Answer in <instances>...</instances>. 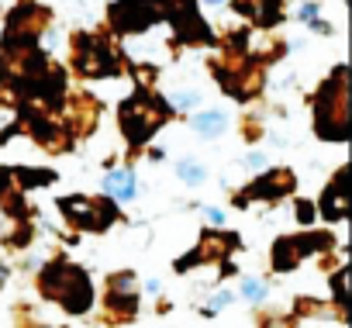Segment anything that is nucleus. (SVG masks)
Masks as SVG:
<instances>
[{
  "instance_id": "nucleus-1",
  "label": "nucleus",
  "mask_w": 352,
  "mask_h": 328,
  "mask_svg": "<svg viewBox=\"0 0 352 328\" xmlns=\"http://www.w3.org/2000/svg\"><path fill=\"white\" fill-rule=\"evenodd\" d=\"M42 287H45L49 297L63 300L73 314H76V311H87V304H90V283H87V276H83L80 270L66 266V263L52 266V270L45 273Z\"/></svg>"
},
{
  "instance_id": "nucleus-2",
  "label": "nucleus",
  "mask_w": 352,
  "mask_h": 328,
  "mask_svg": "<svg viewBox=\"0 0 352 328\" xmlns=\"http://www.w3.org/2000/svg\"><path fill=\"white\" fill-rule=\"evenodd\" d=\"M121 121H124V135H128V142L138 145V142H145V138L159 128L162 114H159V107H152L148 100H131V104H124Z\"/></svg>"
},
{
  "instance_id": "nucleus-3",
  "label": "nucleus",
  "mask_w": 352,
  "mask_h": 328,
  "mask_svg": "<svg viewBox=\"0 0 352 328\" xmlns=\"http://www.w3.org/2000/svg\"><path fill=\"white\" fill-rule=\"evenodd\" d=\"M155 18H159V0H121V4L114 8V25L121 32L145 28Z\"/></svg>"
},
{
  "instance_id": "nucleus-4",
  "label": "nucleus",
  "mask_w": 352,
  "mask_h": 328,
  "mask_svg": "<svg viewBox=\"0 0 352 328\" xmlns=\"http://www.w3.org/2000/svg\"><path fill=\"white\" fill-rule=\"evenodd\" d=\"M80 69L90 73V76H107V73H114V59H111L107 49H100V45H83V52H80Z\"/></svg>"
},
{
  "instance_id": "nucleus-5",
  "label": "nucleus",
  "mask_w": 352,
  "mask_h": 328,
  "mask_svg": "<svg viewBox=\"0 0 352 328\" xmlns=\"http://www.w3.org/2000/svg\"><path fill=\"white\" fill-rule=\"evenodd\" d=\"M63 211H66V218H69L73 225H83V228H97V225H100L97 208H94V201H87V197H66V201H63Z\"/></svg>"
},
{
  "instance_id": "nucleus-6",
  "label": "nucleus",
  "mask_w": 352,
  "mask_h": 328,
  "mask_svg": "<svg viewBox=\"0 0 352 328\" xmlns=\"http://www.w3.org/2000/svg\"><path fill=\"white\" fill-rule=\"evenodd\" d=\"M345 211H349V197H345L342 184H338V187H331V190H324V201H321V215H324L328 221H335V218H345Z\"/></svg>"
},
{
  "instance_id": "nucleus-7",
  "label": "nucleus",
  "mask_w": 352,
  "mask_h": 328,
  "mask_svg": "<svg viewBox=\"0 0 352 328\" xmlns=\"http://www.w3.org/2000/svg\"><path fill=\"white\" fill-rule=\"evenodd\" d=\"M104 190H107L111 197L128 201V197H135V177H131V173H111V177L104 180Z\"/></svg>"
},
{
  "instance_id": "nucleus-8",
  "label": "nucleus",
  "mask_w": 352,
  "mask_h": 328,
  "mask_svg": "<svg viewBox=\"0 0 352 328\" xmlns=\"http://www.w3.org/2000/svg\"><path fill=\"white\" fill-rule=\"evenodd\" d=\"M190 124H194V131H197V135H208V138H214V135H221V131H225V124H228V121H225V114H214V111H208V114H197Z\"/></svg>"
},
{
  "instance_id": "nucleus-9",
  "label": "nucleus",
  "mask_w": 352,
  "mask_h": 328,
  "mask_svg": "<svg viewBox=\"0 0 352 328\" xmlns=\"http://www.w3.org/2000/svg\"><path fill=\"white\" fill-rule=\"evenodd\" d=\"M287 190H290V173H287V170L270 173V180H263V184L256 187V194H263V197H276V194H287Z\"/></svg>"
},
{
  "instance_id": "nucleus-10",
  "label": "nucleus",
  "mask_w": 352,
  "mask_h": 328,
  "mask_svg": "<svg viewBox=\"0 0 352 328\" xmlns=\"http://www.w3.org/2000/svg\"><path fill=\"white\" fill-rule=\"evenodd\" d=\"M297 259H300V242H280L276 245V266L280 270H290Z\"/></svg>"
},
{
  "instance_id": "nucleus-11",
  "label": "nucleus",
  "mask_w": 352,
  "mask_h": 328,
  "mask_svg": "<svg viewBox=\"0 0 352 328\" xmlns=\"http://www.w3.org/2000/svg\"><path fill=\"white\" fill-rule=\"evenodd\" d=\"M135 280L128 276V273H121V276H114L111 280V300H121V297H135V287H131Z\"/></svg>"
},
{
  "instance_id": "nucleus-12",
  "label": "nucleus",
  "mask_w": 352,
  "mask_h": 328,
  "mask_svg": "<svg viewBox=\"0 0 352 328\" xmlns=\"http://www.w3.org/2000/svg\"><path fill=\"white\" fill-rule=\"evenodd\" d=\"M176 170H180V177H184L187 184H204V166H201V162H190V159H184Z\"/></svg>"
},
{
  "instance_id": "nucleus-13",
  "label": "nucleus",
  "mask_w": 352,
  "mask_h": 328,
  "mask_svg": "<svg viewBox=\"0 0 352 328\" xmlns=\"http://www.w3.org/2000/svg\"><path fill=\"white\" fill-rule=\"evenodd\" d=\"M242 294H245L249 300H263V297H266V287H263L259 280H245V287H242Z\"/></svg>"
},
{
  "instance_id": "nucleus-14",
  "label": "nucleus",
  "mask_w": 352,
  "mask_h": 328,
  "mask_svg": "<svg viewBox=\"0 0 352 328\" xmlns=\"http://www.w3.org/2000/svg\"><path fill=\"white\" fill-rule=\"evenodd\" d=\"M176 107H197V94H180V97H176Z\"/></svg>"
},
{
  "instance_id": "nucleus-15",
  "label": "nucleus",
  "mask_w": 352,
  "mask_h": 328,
  "mask_svg": "<svg viewBox=\"0 0 352 328\" xmlns=\"http://www.w3.org/2000/svg\"><path fill=\"white\" fill-rule=\"evenodd\" d=\"M297 14H300L304 21H314V18H318V4H304V8L297 11Z\"/></svg>"
},
{
  "instance_id": "nucleus-16",
  "label": "nucleus",
  "mask_w": 352,
  "mask_h": 328,
  "mask_svg": "<svg viewBox=\"0 0 352 328\" xmlns=\"http://www.w3.org/2000/svg\"><path fill=\"white\" fill-rule=\"evenodd\" d=\"M338 297H349V273H338Z\"/></svg>"
},
{
  "instance_id": "nucleus-17",
  "label": "nucleus",
  "mask_w": 352,
  "mask_h": 328,
  "mask_svg": "<svg viewBox=\"0 0 352 328\" xmlns=\"http://www.w3.org/2000/svg\"><path fill=\"white\" fill-rule=\"evenodd\" d=\"M297 218H300V221H311V218H314V211H311V208L300 201V204H297Z\"/></svg>"
},
{
  "instance_id": "nucleus-18",
  "label": "nucleus",
  "mask_w": 352,
  "mask_h": 328,
  "mask_svg": "<svg viewBox=\"0 0 352 328\" xmlns=\"http://www.w3.org/2000/svg\"><path fill=\"white\" fill-rule=\"evenodd\" d=\"M228 304H232V294H218L214 304H211V311H214V307H228Z\"/></svg>"
},
{
  "instance_id": "nucleus-19",
  "label": "nucleus",
  "mask_w": 352,
  "mask_h": 328,
  "mask_svg": "<svg viewBox=\"0 0 352 328\" xmlns=\"http://www.w3.org/2000/svg\"><path fill=\"white\" fill-rule=\"evenodd\" d=\"M263 162H266L263 152H252V155H249V166H263Z\"/></svg>"
},
{
  "instance_id": "nucleus-20",
  "label": "nucleus",
  "mask_w": 352,
  "mask_h": 328,
  "mask_svg": "<svg viewBox=\"0 0 352 328\" xmlns=\"http://www.w3.org/2000/svg\"><path fill=\"white\" fill-rule=\"evenodd\" d=\"M208 218H211V221H214V225H221V221H225V215H221V211H218V208H211V211H208Z\"/></svg>"
},
{
  "instance_id": "nucleus-21",
  "label": "nucleus",
  "mask_w": 352,
  "mask_h": 328,
  "mask_svg": "<svg viewBox=\"0 0 352 328\" xmlns=\"http://www.w3.org/2000/svg\"><path fill=\"white\" fill-rule=\"evenodd\" d=\"M4 276H8V273H4V266H0V283H4Z\"/></svg>"
}]
</instances>
